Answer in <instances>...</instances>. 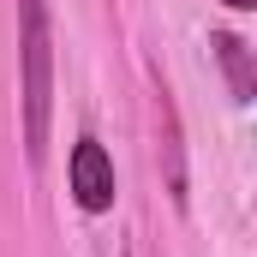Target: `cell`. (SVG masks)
<instances>
[{
	"mask_svg": "<svg viewBox=\"0 0 257 257\" xmlns=\"http://www.w3.org/2000/svg\"><path fill=\"white\" fill-rule=\"evenodd\" d=\"M18 60H24V156L42 168L54 126V18L48 0H18Z\"/></svg>",
	"mask_w": 257,
	"mask_h": 257,
	"instance_id": "6da1fadb",
	"label": "cell"
},
{
	"mask_svg": "<svg viewBox=\"0 0 257 257\" xmlns=\"http://www.w3.org/2000/svg\"><path fill=\"white\" fill-rule=\"evenodd\" d=\"M66 186H72V203H78L84 215L114 209V156H108L96 138H78V144H72V162H66Z\"/></svg>",
	"mask_w": 257,
	"mask_h": 257,
	"instance_id": "7a4b0ae2",
	"label": "cell"
},
{
	"mask_svg": "<svg viewBox=\"0 0 257 257\" xmlns=\"http://www.w3.org/2000/svg\"><path fill=\"white\" fill-rule=\"evenodd\" d=\"M156 126H162V186L174 197V209H186V144H180V108L168 84L156 90Z\"/></svg>",
	"mask_w": 257,
	"mask_h": 257,
	"instance_id": "3957f363",
	"label": "cell"
},
{
	"mask_svg": "<svg viewBox=\"0 0 257 257\" xmlns=\"http://www.w3.org/2000/svg\"><path fill=\"white\" fill-rule=\"evenodd\" d=\"M209 48H215V60H221V72H227V90H233V102L245 108V102L257 96L251 42H245V36H233V30H215V36H209Z\"/></svg>",
	"mask_w": 257,
	"mask_h": 257,
	"instance_id": "277c9868",
	"label": "cell"
},
{
	"mask_svg": "<svg viewBox=\"0 0 257 257\" xmlns=\"http://www.w3.org/2000/svg\"><path fill=\"white\" fill-rule=\"evenodd\" d=\"M221 6H233V12H251V6H257V0H221Z\"/></svg>",
	"mask_w": 257,
	"mask_h": 257,
	"instance_id": "5b68a950",
	"label": "cell"
}]
</instances>
